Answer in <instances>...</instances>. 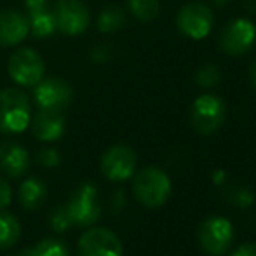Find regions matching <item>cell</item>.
<instances>
[{"label":"cell","mask_w":256,"mask_h":256,"mask_svg":"<svg viewBox=\"0 0 256 256\" xmlns=\"http://www.w3.org/2000/svg\"><path fill=\"white\" fill-rule=\"evenodd\" d=\"M30 34V24L24 14L12 9L0 10V48H12L23 42Z\"/></svg>","instance_id":"obj_13"},{"label":"cell","mask_w":256,"mask_h":256,"mask_svg":"<svg viewBox=\"0 0 256 256\" xmlns=\"http://www.w3.org/2000/svg\"><path fill=\"white\" fill-rule=\"evenodd\" d=\"M34 98L40 110L64 112L74 100V89L60 77L42 78L34 86Z\"/></svg>","instance_id":"obj_8"},{"label":"cell","mask_w":256,"mask_h":256,"mask_svg":"<svg viewBox=\"0 0 256 256\" xmlns=\"http://www.w3.org/2000/svg\"><path fill=\"white\" fill-rule=\"evenodd\" d=\"M12 256H30V254H28V250H23V251H20L18 254H12Z\"/></svg>","instance_id":"obj_29"},{"label":"cell","mask_w":256,"mask_h":256,"mask_svg":"<svg viewBox=\"0 0 256 256\" xmlns=\"http://www.w3.org/2000/svg\"><path fill=\"white\" fill-rule=\"evenodd\" d=\"M78 256H122V242L110 228L96 226L82 234L77 246Z\"/></svg>","instance_id":"obj_10"},{"label":"cell","mask_w":256,"mask_h":256,"mask_svg":"<svg viewBox=\"0 0 256 256\" xmlns=\"http://www.w3.org/2000/svg\"><path fill=\"white\" fill-rule=\"evenodd\" d=\"M128 4L132 16L143 23L155 20L160 10V0H128Z\"/></svg>","instance_id":"obj_21"},{"label":"cell","mask_w":256,"mask_h":256,"mask_svg":"<svg viewBox=\"0 0 256 256\" xmlns=\"http://www.w3.org/2000/svg\"><path fill=\"white\" fill-rule=\"evenodd\" d=\"M236 200L239 206H250L251 202H253V196H251L250 190H240L239 196L236 197Z\"/></svg>","instance_id":"obj_27"},{"label":"cell","mask_w":256,"mask_h":256,"mask_svg":"<svg viewBox=\"0 0 256 256\" xmlns=\"http://www.w3.org/2000/svg\"><path fill=\"white\" fill-rule=\"evenodd\" d=\"M132 192L145 208H160L171 196V180L162 169L145 168L134 176Z\"/></svg>","instance_id":"obj_2"},{"label":"cell","mask_w":256,"mask_h":256,"mask_svg":"<svg viewBox=\"0 0 256 256\" xmlns=\"http://www.w3.org/2000/svg\"><path fill=\"white\" fill-rule=\"evenodd\" d=\"M37 162L44 168H56L60 166L61 157L58 154V150L54 148H42L40 152L37 154Z\"/></svg>","instance_id":"obj_24"},{"label":"cell","mask_w":256,"mask_h":256,"mask_svg":"<svg viewBox=\"0 0 256 256\" xmlns=\"http://www.w3.org/2000/svg\"><path fill=\"white\" fill-rule=\"evenodd\" d=\"M124 12L115 6H106L98 16V28L103 34H112V32L120 30L124 26Z\"/></svg>","instance_id":"obj_20"},{"label":"cell","mask_w":256,"mask_h":256,"mask_svg":"<svg viewBox=\"0 0 256 256\" xmlns=\"http://www.w3.org/2000/svg\"><path fill=\"white\" fill-rule=\"evenodd\" d=\"M234 239V226L223 216H211L200 225V248L211 256H222L228 251Z\"/></svg>","instance_id":"obj_7"},{"label":"cell","mask_w":256,"mask_h":256,"mask_svg":"<svg viewBox=\"0 0 256 256\" xmlns=\"http://www.w3.org/2000/svg\"><path fill=\"white\" fill-rule=\"evenodd\" d=\"M225 120V103L212 94H202L190 106V122L200 134H211L218 131Z\"/></svg>","instance_id":"obj_5"},{"label":"cell","mask_w":256,"mask_h":256,"mask_svg":"<svg viewBox=\"0 0 256 256\" xmlns=\"http://www.w3.org/2000/svg\"><path fill=\"white\" fill-rule=\"evenodd\" d=\"M9 75L16 84L30 88L44 78L46 63L42 56L32 48H21L10 56L7 64Z\"/></svg>","instance_id":"obj_4"},{"label":"cell","mask_w":256,"mask_h":256,"mask_svg":"<svg viewBox=\"0 0 256 256\" xmlns=\"http://www.w3.org/2000/svg\"><path fill=\"white\" fill-rule=\"evenodd\" d=\"M136 154L128 145H114L103 154L102 172L110 182H126L134 174Z\"/></svg>","instance_id":"obj_11"},{"label":"cell","mask_w":256,"mask_h":256,"mask_svg":"<svg viewBox=\"0 0 256 256\" xmlns=\"http://www.w3.org/2000/svg\"><path fill=\"white\" fill-rule=\"evenodd\" d=\"M250 78H251V84H253L256 89V58L253 60V63L250 64Z\"/></svg>","instance_id":"obj_28"},{"label":"cell","mask_w":256,"mask_h":256,"mask_svg":"<svg viewBox=\"0 0 256 256\" xmlns=\"http://www.w3.org/2000/svg\"><path fill=\"white\" fill-rule=\"evenodd\" d=\"M256 40V26L250 20H234L222 32L220 46L228 56H242L253 48Z\"/></svg>","instance_id":"obj_12"},{"label":"cell","mask_w":256,"mask_h":256,"mask_svg":"<svg viewBox=\"0 0 256 256\" xmlns=\"http://www.w3.org/2000/svg\"><path fill=\"white\" fill-rule=\"evenodd\" d=\"M32 118V103L24 91L6 88L0 91V132L20 134Z\"/></svg>","instance_id":"obj_1"},{"label":"cell","mask_w":256,"mask_h":256,"mask_svg":"<svg viewBox=\"0 0 256 256\" xmlns=\"http://www.w3.org/2000/svg\"><path fill=\"white\" fill-rule=\"evenodd\" d=\"M212 23H214V18L212 12L208 6L199 2L186 4L180 9L178 16H176V24H178V30L183 35L190 38H204L206 35L211 32Z\"/></svg>","instance_id":"obj_9"},{"label":"cell","mask_w":256,"mask_h":256,"mask_svg":"<svg viewBox=\"0 0 256 256\" xmlns=\"http://www.w3.org/2000/svg\"><path fill=\"white\" fill-rule=\"evenodd\" d=\"M49 223H51V228L54 232H66L72 226V220L70 214L66 211V206H58V208L52 209L51 216H49Z\"/></svg>","instance_id":"obj_22"},{"label":"cell","mask_w":256,"mask_h":256,"mask_svg":"<svg viewBox=\"0 0 256 256\" xmlns=\"http://www.w3.org/2000/svg\"><path fill=\"white\" fill-rule=\"evenodd\" d=\"M18 199L20 204L23 206L28 211H34L38 209L48 199V190L46 185L37 178H26L20 186V192H18Z\"/></svg>","instance_id":"obj_17"},{"label":"cell","mask_w":256,"mask_h":256,"mask_svg":"<svg viewBox=\"0 0 256 256\" xmlns=\"http://www.w3.org/2000/svg\"><path fill=\"white\" fill-rule=\"evenodd\" d=\"M66 122L63 112L40 110L32 118V132L40 142H56L63 136Z\"/></svg>","instance_id":"obj_15"},{"label":"cell","mask_w":256,"mask_h":256,"mask_svg":"<svg viewBox=\"0 0 256 256\" xmlns=\"http://www.w3.org/2000/svg\"><path fill=\"white\" fill-rule=\"evenodd\" d=\"M214 2H216V4H220V6H223V4H225L226 0H214Z\"/></svg>","instance_id":"obj_30"},{"label":"cell","mask_w":256,"mask_h":256,"mask_svg":"<svg viewBox=\"0 0 256 256\" xmlns=\"http://www.w3.org/2000/svg\"><path fill=\"white\" fill-rule=\"evenodd\" d=\"M30 256H70V250L64 240L58 237H46L28 250Z\"/></svg>","instance_id":"obj_19"},{"label":"cell","mask_w":256,"mask_h":256,"mask_svg":"<svg viewBox=\"0 0 256 256\" xmlns=\"http://www.w3.org/2000/svg\"><path fill=\"white\" fill-rule=\"evenodd\" d=\"M30 168V155L26 148L16 142L0 143V171L10 178H20Z\"/></svg>","instance_id":"obj_14"},{"label":"cell","mask_w":256,"mask_h":256,"mask_svg":"<svg viewBox=\"0 0 256 256\" xmlns=\"http://www.w3.org/2000/svg\"><path fill=\"white\" fill-rule=\"evenodd\" d=\"M52 16L56 30L64 35H80L89 26V9L82 0H56Z\"/></svg>","instance_id":"obj_6"},{"label":"cell","mask_w":256,"mask_h":256,"mask_svg":"<svg viewBox=\"0 0 256 256\" xmlns=\"http://www.w3.org/2000/svg\"><path fill=\"white\" fill-rule=\"evenodd\" d=\"M220 82V70L214 64H204L197 72V84L200 88H212Z\"/></svg>","instance_id":"obj_23"},{"label":"cell","mask_w":256,"mask_h":256,"mask_svg":"<svg viewBox=\"0 0 256 256\" xmlns=\"http://www.w3.org/2000/svg\"><path fill=\"white\" fill-rule=\"evenodd\" d=\"M232 256H256V244H244V246L237 248L236 251L232 253Z\"/></svg>","instance_id":"obj_26"},{"label":"cell","mask_w":256,"mask_h":256,"mask_svg":"<svg viewBox=\"0 0 256 256\" xmlns=\"http://www.w3.org/2000/svg\"><path fill=\"white\" fill-rule=\"evenodd\" d=\"M12 202V190L4 178H0V211Z\"/></svg>","instance_id":"obj_25"},{"label":"cell","mask_w":256,"mask_h":256,"mask_svg":"<svg viewBox=\"0 0 256 256\" xmlns=\"http://www.w3.org/2000/svg\"><path fill=\"white\" fill-rule=\"evenodd\" d=\"M66 211L70 214L72 225L89 226L102 214V204H100L98 188L92 183H82L77 186L70 199L64 202Z\"/></svg>","instance_id":"obj_3"},{"label":"cell","mask_w":256,"mask_h":256,"mask_svg":"<svg viewBox=\"0 0 256 256\" xmlns=\"http://www.w3.org/2000/svg\"><path fill=\"white\" fill-rule=\"evenodd\" d=\"M21 237V225L10 212L0 211V250H9L16 246Z\"/></svg>","instance_id":"obj_18"},{"label":"cell","mask_w":256,"mask_h":256,"mask_svg":"<svg viewBox=\"0 0 256 256\" xmlns=\"http://www.w3.org/2000/svg\"><path fill=\"white\" fill-rule=\"evenodd\" d=\"M28 9V24L35 37H49L56 32L52 7H49V0H24Z\"/></svg>","instance_id":"obj_16"}]
</instances>
